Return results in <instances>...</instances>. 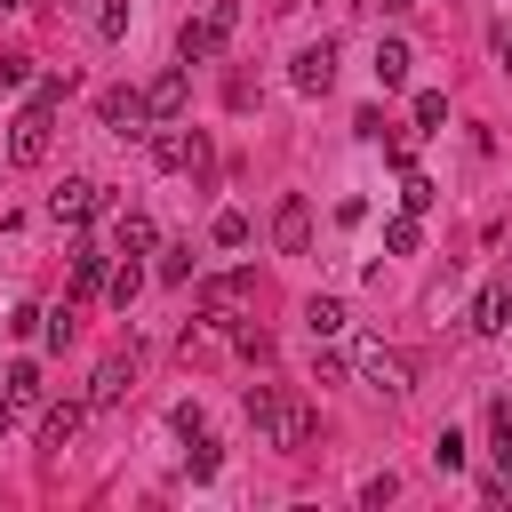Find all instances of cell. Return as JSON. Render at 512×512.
Returning <instances> with one entry per match:
<instances>
[{
    "label": "cell",
    "instance_id": "7a4b0ae2",
    "mask_svg": "<svg viewBox=\"0 0 512 512\" xmlns=\"http://www.w3.org/2000/svg\"><path fill=\"white\" fill-rule=\"evenodd\" d=\"M368 392H384V400H408L416 392V360L408 352H392V344H352V360H344Z\"/></svg>",
    "mask_w": 512,
    "mask_h": 512
},
{
    "label": "cell",
    "instance_id": "d6986e66",
    "mask_svg": "<svg viewBox=\"0 0 512 512\" xmlns=\"http://www.w3.org/2000/svg\"><path fill=\"white\" fill-rule=\"evenodd\" d=\"M104 280H112V264H104V248H80V256H72V296H96Z\"/></svg>",
    "mask_w": 512,
    "mask_h": 512
},
{
    "label": "cell",
    "instance_id": "ba28073f",
    "mask_svg": "<svg viewBox=\"0 0 512 512\" xmlns=\"http://www.w3.org/2000/svg\"><path fill=\"white\" fill-rule=\"evenodd\" d=\"M272 240H280L288 256L312 248V200H304V192H280V208H272Z\"/></svg>",
    "mask_w": 512,
    "mask_h": 512
},
{
    "label": "cell",
    "instance_id": "3957f363",
    "mask_svg": "<svg viewBox=\"0 0 512 512\" xmlns=\"http://www.w3.org/2000/svg\"><path fill=\"white\" fill-rule=\"evenodd\" d=\"M48 128H56V104L32 96V104L16 112V128H8V160H16V168H40V160H48Z\"/></svg>",
    "mask_w": 512,
    "mask_h": 512
},
{
    "label": "cell",
    "instance_id": "4fadbf2b",
    "mask_svg": "<svg viewBox=\"0 0 512 512\" xmlns=\"http://www.w3.org/2000/svg\"><path fill=\"white\" fill-rule=\"evenodd\" d=\"M112 248H120V256H152V248H160L152 216H144V208H120V216H112Z\"/></svg>",
    "mask_w": 512,
    "mask_h": 512
},
{
    "label": "cell",
    "instance_id": "ffe728a7",
    "mask_svg": "<svg viewBox=\"0 0 512 512\" xmlns=\"http://www.w3.org/2000/svg\"><path fill=\"white\" fill-rule=\"evenodd\" d=\"M408 112H416V136H440V128H448V96H440V88H416Z\"/></svg>",
    "mask_w": 512,
    "mask_h": 512
},
{
    "label": "cell",
    "instance_id": "30bf717a",
    "mask_svg": "<svg viewBox=\"0 0 512 512\" xmlns=\"http://www.w3.org/2000/svg\"><path fill=\"white\" fill-rule=\"evenodd\" d=\"M128 384H136V360H96V376H88V408H120L128 400Z\"/></svg>",
    "mask_w": 512,
    "mask_h": 512
},
{
    "label": "cell",
    "instance_id": "e575fe53",
    "mask_svg": "<svg viewBox=\"0 0 512 512\" xmlns=\"http://www.w3.org/2000/svg\"><path fill=\"white\" fill-rule=\"evenodd\" d=\"M504 72H512V48H504Z\"/></svg>",
    "mask_w": 512,
    "mask_h": 512
},
{
    "label": "cell",
    "instance_id": "9c48e42d",
    "mask_svg": "<svg viewBox=\"0 0 512 512\" xmlns=\"http://www.w3.org/2000/svg\"><path fill=\"white\" fill-rule=\"evenodd\" d=\"M248 296H256V272H216V280H200V312H208V320H232Z\"/></svg>",
    "mask_w": 512,
    "mask_h": 512
},
{
    "label": "cell",
    "instance_id": "9a60e30c",
    "mask_svg": "<svg viewBox=\"0 0 512 512\" xmlns=\"http://www.w3.org/2000/svg\"><path fill=\"white\" fill-rule=\"evenodd\" d=\"M408 64H416L408 40H376V64L368 72H376V88H408Z\"/></svg>",
    "mask_w": 512,
    "mask_h": 512
},
{
    "label": "cell",
    "instance_id": "83f0119b",
    "mask_svg": "<svg viewBox=\"0 0 512 512\" xmlns=\"http://www.w3.org/2000/svg\"><path fill=\"white\" fill-rule=\"evenodd\" d=\"M96 32L120 40V32H128V0H104V8H96Z\"/></svg>",
    "mask_w": 512,
    "mask_h": 512
},
{
    "label": "cell",
    "instance_id": "6da1fadb",
    "mask_svg": "<svg viewBox=\"0 0 512 512\" xmlns=\"http://www.w3.org/2000/svg\"><path fill=\"white\" fill-rule=\"evenodd\" d=\"M248 424H256V440L280 448V456H304L312 432H320V416H312L296 392H280V384H256V392H248Z\"/></svg>",
    "mask_w": 512,
    "mask_h": 512
},
{
    "label": "cell",
    "instance_id": "836d02e7",
    "mask_svg": "<svg viewBox=\"0 0 512 512\" xmlns=\"http://www.w3.org/2000/svg\"><path fill=\"white\" fill-rule=\"evenodd\" d=\"M368 8H384V16H400V8H416V0H368Z\"/></svg>",
    "mask_w": 512,
    "mask_h": 512
},
{
    "label": "cell",
    "instance_id": "8992f818",
    "mask_svg": "<svg viewBox=\"0 0 512 512\" xmlns=\"http://www.w3.org/2000/svg\"><path fill=\"white\" fill-rule=\"evenodd\" d=\"M96 120H104L120 144H136L144 120H152V112H144V88H104V96H96Z\"/></svg>",
    "mask_w": 512,
    "mask_h": 512
},
{
    "label": "cell",
    "instance_id": "603a6c76",
    "mask_svg": "<svg viewBox=\"0 0 512 512\" xmlns=\"http://www.w3.org/2000/svg\"><path fill=\"white\" fill-rule=\"evenodd\" d=\"M184 464H192V480H216V464H224V448H216L208 432H192V448H184Z\"/></svg>",
    "mask_w": 512,
    "mask_h": 512
},
{
    "label": "cell",
    "instance_id": "5b68a950",
    "mask_svg": "<svg viewBox=\"0 0 512 512\" xmlns=\"http://www.w3.org/2000/svg\"><path fill=\"white\" fill-rule=\"evenodd\" d=\"M104 208H112V200H104L96 176H64V184L48 192V216H56V224H88V216H104Z\"/></svg>",
    "mask_w": 512,
    "mask_h": 512
},
{
    "label": "cell",
    "instance_id": "e0dca14e",
    "mask_svg": "<svg viewBox=\"0 0 512 512\" xmlns=\"http://www.w3.org/2000/svg\"><path fill=\"white\" fill-rule=\"evenodd\" d=\"M416 240H424V216H416V208L384 216V256H416Z\"/></svg>",
    "mask_w": 512,
    "mask_h": 512
},
{
    "label": "cell",
    "instance_id": "8fae6325",
    "mask_svg": "<svg viewBox=\"0 0 512 512\" xmlns=\"http://www.w3.org/2000/svg\"><path fill=\"white\" fill-rule=\"evenodd\" d=\"M472 328H480V336H504V328H512V280H488V288L472 296Z\"/></svg>",
    "mask_w": 512,
    "mask_h": 512
},
{
    "label": "cell",
    "instance_id": "7402d4cb",
    "mask_svg": "<svg viewBox=\"0 0 512 512\" xmlns=\"http://www.w3.org/2000/svg\"><path fill=\"white\" fill-rule=\"evenodd\" d=\"M208 240H216V248H248V216H240V208H216Z\"/></svg>",
    "mask_w": 512,
    "mask_h": 512
},
{
    "label": "cell",
    "instance_id": "d6a6232c",
    "mask_svg": "<svg viewBox=\"0 0 512 512\" xmlns=\"http://www.w3.org/2000/svg\"><path fill=\"white\" fill-rule=\"evenodd\" d=\"M8 432H16V400L0 392V440H8Z\"/></svg>",
    "mask_w": 512,
    "mask_h": 512
},
{
    "label": "cell",
    "instance_id": "d4e9b609",
    "mask_svg": "<svg viewBox=\"0 0 512 512\" xmlns=\"http://www.w3.org/2000/svg\"><path fill=\"white\" fill-rule=\"evenodd\" d=\"M136 288H144V272H136V264H120V272H112V280H104V296H112V304H120V312H128V304H136Z\"/></svg>",
    "mask_w": 512,
    "mask_h": 512
},
{
    "label": "cell",
    "instance_id": "2e32d148",
    "mask_svg": "<svg viewBox=\"0 0 512 512\" xmlns=\"http://www.w3.org/2000/svg\"><path fill=\"white\" fill-rule=\"evenodd\" d=\"M152 160H160V168H192V160H200V136H184V128H160V136H152Z\"/></svg>",
    "mask_w": 512,
    "mask_h": 512
},
{
    "label": "cell",
    "instance_id": "ac0fdd59",
    "mask_svg": "<svg viewBox=\"0 0 512 512\" xmlns=\"http://www.w3.org/2000/svg\"><path fill=\"white\" fill-rule=\"evenodd\" d=\"M344 320H352V312H344V296H312V304H304V328H312V344H320V336H344Z\"/></svg>",
    "mask_w": 512,
    "mask_h": 512
},
{
    "label": "cell",
    "instance_id": "cb8c5ba5",
    "mask_svg": "<svg viewBox=\"0 0 512 512\" xmlns=\"http://www.w3.org/2000/svg\"><path fill=\"white\" fill-rule=\"evenodd\" d=\"M400 208H416V216L432 208V176L424 168H400Z\"/></svg>",
    "mask_w": 512,
    "mask_h": 512
},
{
    "label": "cell",
    "instance_id": "5bb4252c",
    "mask_svg": "<svg viewBox=\"0 0 512 512\" xmlns=\"http://www.w3.org/2000/svg\"><path fill=\"white\" fill-rule=\"evenodd\" d=\"M80 424H88V408H80V400H56V408L40 416V448H72Z\"/></svg>",
    "mask_w": 512,
    "mask_h": 512
},
{
    "label": "cell",
    "instance_id": "484cf974",
    "mask_svg": "<svg viewBox=\"0 0 512 512\" xmlns=\"http://www.w3.org/2000/svg\"><path fill=\"white\" fill-rule=\"evenodd\" d=\"M432 464H440V472H456V464H464V432H456V424H440V440H432Z\"/></svg>",
    "mask_w": 512,
    "mask_h": 512
},
{
    "label": "cell",
    "instance_id": "52a82bcc",
    "mask_svg": "<svg viewBox=\"0 0 512 512\" xmlns=\"http://www.w3.org/2000/svg\"><path fill=\"white\" fill-rule=\"evenodd\" d=\"M288 80H296V96H328V88H336V48H328V40H312V48H296V64H288Z\"/></svg>",
    "mask_w": 512,
    "mask_h": 512
},
{
    "label": "cell",
    "instance_id": "d590c367",
    "mask_svg": "<svg viewBox=\"0 0 512 512\" xmlns=\"http://www.w3.org/2000/svg\"><path fill=\"white\" fill-rule=\"evenodd\" d=\"M0 8H24V0H0Z\"/></svg>",
    "mask_w": 512,
    "mask_h": 512
},
{
    "label": "cell",
    "instance_id": "1f68e13d",
    "mask_svg": "<svg viewBox=\"0 0 512 512\" xmlns=\"http://www.w3.org/2000/svg\"><path fill=\"white\" fill-rule=\"evenodd\" d=\"M392 488H400V480H392V472H376V480H360V504H392Z\"/></svg>",
    "mask_w": 512,
    "mask_h": 512
},
{
    "label": "cell",
    "instance_id": "277c9868",
    "mask_svg": "<svg viewBox=\"0 0 512 512\" xmlns=\"http://www.w3.org/2000/svg\"><path fill=\"white\" fill-rule=\"evenodd\" d=\"M232 24H240V8H232V0H216L200 24H184V32H176V56H184V64H208V56L232 40Z\"/></svg>",
    "mask_w": 512,
    "mask_h": 512
},
{
    "label": "cell",
    "instance_id": "44dd1931",
    "mask_svg": "<svg viewBox=\"0 0 512 512\" xmlns=\"http://www.w3.org/2000/svg\"><path fill=\"white\" fill-rule=\"evenodd\" d=\"M0 384H8V400H16V408H40V368H32V360H16Z\"/></svg>",
    "mask_w": 512,
    "mask_h": 512
},
{
    "label": "cell",
    "instance_id": "4dcf8cb0",
    "mask_svg": "<svg viewBox=\"0 0 512 512\" xmlns=\"http://www.w3.org/2000/svg\"><path fill=\"white\" fill-rule=\"evenodd\" d=\"M24 80H32V56H0V96L24 88Z\"/></svg>",
    "mask_w": 512,
    "mask_h": 512
},
{
    "label": "cell",
    "instance_id": "f1b7e54d",
    "mask_svg": "<svg viewBox=\"0 0 512 512\" xmlns=\"http://www.w3.org/2000/svg\"><path fill=\"white\" fill-rule=\"evenodd\" d=\"M152 256H160V280H184L192 272V248H152Z\"/></svg>",
    "mask_w": 512,
    "mask_h": 512
},
{
    "label": "cell",
    "instance_id": "4316f807",
    "mask_svg": "<svg viewBox=\"0 0 512 512\" xmlns=\"http://www.w3.org/2000/svg\"><path fill=\"white\" fill-rule=\"evenodd\" d=\"M488 424H496V472H504V480H512V416H504V400H496V408H488Z\"/></svg>",
    "mask_w": 512,
    "mask_h": 512
},
{
    "label": "cell",
    "instance_id": "f546056e",
    "mask_svg": "<svg viewBox=\"0 0 512 512\" xmlns=\"http://www.w3.org/2000/svg\"><path fill=\"white\" fill-rule=\"evenodd\" d=\"M40 320H48L40 304H16V312H8V336H40Z\"/></svg>",
    "mask_w": 512,
    "mask_h": 512
},
{
    "label": "cell",
    "instance_id": "7c38bea8",
    "mask_svg": "<svg viewBox=\"0 0 512 512\" xmlns=\"http://www.w3.org/2000/svg\"><path fill=\"white\" fill-rule=\"evenodd\" d=\"M184 96H192V72L176 64V72H160V80L144 88V112H152V120H176V112H184Z\"/></svg>",
    "mask_w": 512,
    "mask_h": 512
}]
</instances>
